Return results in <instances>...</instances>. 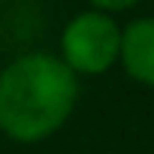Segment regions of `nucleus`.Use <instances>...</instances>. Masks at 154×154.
I'll list each match as a JSON object with an SVG mask.
<instances>
[{"label": "nucleus", "mask_w": 154, "mask_h": 154, "mask_svg": "<svg viewBox=\"0 0 154 154\" xmlns=\"http://www.w3.org/2000/svg\"><path fill=\"white\" fill-rule=\"evenodd\" d=\"M88 3H91V9H100V12L115 15V12H127V9H133L136 3H142V0H88Z\"/></svg>", "instance_id": "nucleus-4"}, {"label": "nucleus", "mask_w": 154, "mask_h": 154, "mask_svg": "<svg viewBox=\"0 0 154 154\" xmlns=\"http://www.w3.org/2000/svg\"><path fill=\"white\" fill-rule=\"evenodd\" d=\"M118 63L142 88H154V15L133 18L121 27Z\"/></svg>", "instance_id": "nucleus-3"}, {"label": "nucleus", "mask_w": 154, "mask_h": 154, "mask_svg": "<svg viewBox=\"0 0 154 154\" xmlns=\"http://www.w3.org/2000/svg\"><path fill=\"white\" fill-rule=\"evenodd\" d=\"M121 51V24L115 15L100 9H85L72 15L60 33V60L72 69V75H106L118 63Z\"/></svg>", "instance_id": "nucleus-2"}, {"label": "nucleus", "mask_w": 154, "mask_h": 154, "mask_svg": "<svg viewBox=\"0 0 154 154\" xmlns=\"http://www.w3.org/2000/svg\"><path fill=\"white\" fill-rule=\"evenodd\" d=\"M79 103V75L51 51H27L0 69V133L36 145L66 127Z\"/></svg>", "instance_id": "nucleus-1"}]
</instances>
